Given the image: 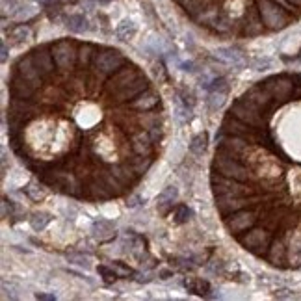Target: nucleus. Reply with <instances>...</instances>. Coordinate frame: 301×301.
Returning a JSON list of instances; mask_svg holds the SVG:
<instances>
[{
	"mask_svg": "<svg viewBox=\"0 0 301 301\" xmlns=\"http://www.w3.org/2000/svg\"><path fill=\"white\" fill-rule=\"evenodd\" d=\"M184 286H186L188 292H192V294H197V295H208L210 294V283L205 281V279H199V277H190V279H184Z\"/></svg>",
	"mask_w": 301,
	"mask_h": 301,
	"instance_id": "obj_4",
	"label": "nucleus"
},
{
	"mask_svg": "<svg viewBox=\"0 0 301 301\" xmlns=\"http://www.w3.org/2000/svg\"><path fill=\"white\" fill-rule=\"evenodd\" d=\"M51 222H52V216L47 214V212H35V214H32V218H30V225H32V229L37 231V233L45 231L47 225Z\"/></svg>",
	"mask_w": 301,
	"mask_h": 301,
	"instance_id": "obj_7",
	"label": "nucleus"
},
{
	"mask_svg": "<svg viewBox=\"0 0 301 301\" xmlns=\"http://www.w3.org/2000/svg\"><path fill=\"white\" fill-rule=\"evenodd\" d=\"M6 134L17 160L52 192L106 203L134 192L162 154L160 91L125 52L60 37L12 63Z\"/></svg>",
	"mask_w": 301,
	"mask_h": 301,
	"instance_id": "obj_1",
	"label": "nucleus"
},
{
	"mask_svg": "<svg viewBox=\"0 0 301 301\" xmlns=\"http://www.w3.org/2000/svg\"><path fill=\"white\" fill-rule=\"evenodd\" d=\"M206 147H208V134H206V132H199V134H195V136L192 138V142H190V151H192L195 156L205 154Z\"/></svg>",
	"mask_w": 301,
	"mask_h": 301,
	"instance_id": "obj_6",
	"label": "nucleus"
},
{
	"mask_svg": "<svg viewBox=\"0 0 301 301\" xmlns=\"http://www.w3.org/2000/svg\"><path fill=\"white\" fill-rule=\"evenodd\" d=\"M97 272H99V275L103 277V281L106 284H112L115 281V279H119V275L115 273V270L112 266H106V264H101V266L97 268Z\"/></svg>",
	"mask_w": 301,
	"mask_h": 301,
	"instance_id": "obj_14",
	"label": "nucleus"
},
{
	"mask_svg": "<svg viewBox=\"0 0 301 301\" xmlns=\"http://www.w3.org/2000/svg\"><path fill=\"white\" fill-rule=\"evenodd\" d=\"M24 193L28 195L30 201H34V203H39V201H43L45 199V192L41 190V182H37V184H28V186L24 188Z\"/></svg>",
	"mask_w": 301,
	"mask_h": 301,
	"instance_id": "obj_9",
	"label": "nucleus"
},
{
	"mask_svg": "<svg viewBox=\"0 0 301 301\" xmlns=\"http://www.w3.org/2000/svg\"><path fill=\"white\" fill-rule=\"evenodd\" d=\"M160 275H162V279H169L171 272H167V270H162V272H160Z\"/></svg>",
	"mask_w": 301,
	"mask_h": 301,
	"instance_id": "obj_23",
	"label": "nucleus"
},
{
	"mask_svg": "<svg viewBox=\"0 0 301 301\" xmlns=\"http://www.w3.org/2000/svg\"><path fill=\"white\" fill-rule=\"evenodd\" d=\"M214 140L210 190L229 236L268 266L301 272V73L253 82Z\"/></svg>",
	"mask_w": 301,
	"mask_h": 301,
	"instance_id": "obj_2",
	"label": "nucleus"
},
{
	"mask_svg": "<svg viewBox=\"0 0 301 301\" xmlns=\"http://www.w3.org/2000/svg\"><path fill=\"white\" fill-rule=\"evenodd\" d=\"M251 67H253V71H266V69L272 67V62L270 60H255L251 63Z\"/></svg>",
	"mask_w": 301,
	"mask_h": 301,
	"instance_id": "obj_18",
	"label": "nucleus"
},
{
	"mask_svg": "<svg viewBox=\"0 0 301 301\" xmlns=\"http://www.w3.org/2000/svg\"><path fill=\"white\" fill-rule=\"evenodd\" d=\"M67 261L71 264H74V266L84 268V270H90L91 268V259L88 255H82V253H69Z\"/></svg>",
	"mask_w": 301,
	"mask_h": 301,
	"instance_id": "obj_12",
	"label": "nucleus"
},
{
	"mask_svg": "<svg viewBox=\"0 0 301 301\" xmlns=\"http://www.w3.org/2000/svg\"><path fill=\"white\" fill-rule=\"evenodd\" d=\"M125 24H126V23H125ZM125 24L117 28V37H119L121 41H128V39L132 37V35H134V30L128 28V26H125Z\"/></svg>",
	"mask_w": 301,
	"mask_h": 301,
	"instance_id": "obj_16",
	"label": "nucleus"
},
{
	"mask_svg": "<svg viewBox=\"0 0 301 301\" xmlns=\"http://www.w3.org/2000/svg\"><path fill=\"white\" fill-rule=\"evenodd\" d=\"M35 299H56L54 294H35Z\"/></svg>",
	"mask_w": 301,
	"mask_h": 301,
	"instance_id": "obj_21",
	"label": "nucleus"
},
{
	"mask_svg": "<svg viewBox=\"0 0 301 301\" xmlns=\"http://www.w3.org/2000/svg\"><path fill=\"white\" fill-rule=\"evenodd\" d=\"M140 203H142V199L138 197V195H131V197L126 199V203H125V205L128 206V208H136V206L140 205Z\"/></svg>",
	"mask_w": 301,
	"mask_h": 301,
	"instance_id": "obj_19",
	"label": "nucleus"
},
{
	"mask_svg": "<svg viewBox=\"0 0 301 301\" xmlns=\"http://www.w3.org/2000/svg\"><path fill=\"white\" fill-rule=\"evenodd\" d=\"M13 39H15V43H23V41H28L30 37V32L26 28H19L17 32H13L12 35Z\"/></svg>",
	"mask_w": 301,
	"mask_h": 301,
	"instance_id": "obj_17",
	"label": "nucleus"
},
{
	"mask_svg": "<svg viewBox=\"0 0 301 301\" xmlns=\"http://www.w3.org/2000/svg\"><path fill=\"white\" fill-rule=\"evenodd\" d=\"M110 266L114 268L115 273H117L121 279H132L134 275H136V272H134L132 268H128L125 262H121V261H114L112 264H110Z\"/></svg>",
	"mask_w": 301,
	"mask_h": 301,
	"instance_id": "obj_13",
	"label": "nucleus"
},
{
	"mask_svg": "<svg viewBox=\"0 0 301 301\" xmlns=\"http://www.w3.org/2000/svg\"><path fill=\"white\" fill-rule=\"evenodd\" d=\"M201 32L216 39H255L301 19V0H173Z\"/></svg>",
	"mask_w": 301,
	"mask_h": 301,
	"instance_id": "obj_3",
	"label": "nucleus"
},
{
	"mask_svg": "<svg viewBox=\"0 0 301 301\" xmlns=\"http://www.w3.org/2000/svg\"><path fill=\"white\" fill-rule=\"evenodd\" d=\"M192 218V210L188 208L186 205H177L175 210H173V220H175V223H179V225H182V223H188V220Z\"/></svg>",
	"mask_w": 301,
	"mask_h": 301,
	"instance_id": "obj_10",
	"label": "nucleus"
},
{
	"mask_svg": "<svg viewBox=\"0 0 301 301\" xmlns=\"http://www.w3.org/2000/svg\"><path fill=\"white\" fill-rule=\"evenodd\" d=\"M177 197H179V190H177L175 186H167L164 192L156 197V203H158V206H169L175 203Z\"/></svg>",
	"mask_w": 301,
	"mask_h": 301,
	"instance_id": "obj_8",
	"label": "nucleus"
},
{
	"mask_svg": "<svg viewBox=\"0 0 301 301\" xmlns=\"http://www.w3.org/2000/svg\"><path fill=\"white\" fill-rule=\"evenodd\" d=\"M8 60V49H6V45H2V63L6 62Z\"/></svg>",
	"mask_w": 301,
	"mask_h": 301,
	"instance_id": "obj_22",
	"label": "nucleus"
},
{
	"mask_svg": "<svg viewBox=\"0 0 301 301\" xmlns=\"http://www.w3.org/2000/svg\"><path fill=\"white\" fill-rule=\"evenodd\" d=\"M80 23H82L80 19H73V21H71V26H69V28L73 30V32H80V30H82V26H80Z\"/></svg>",
	"mask_w": 301,
	"mask_h": 301,
	"instance_id": "obj_20",
	"label": "nucleus"
},
{
	"mask_svg": "<svg viewBox=\"0 0 301 301\" xmlns=\"http://www.w3.org/2000/svg\"><path fill=\"white\" fill-rule=\"evenodd\" d=\"M225 97H227V93H218V91H210V95H208V99H206V104H208V108H210L212 112L220 110L223 106V103H225Z\"/></svg>",
	"mask_w": 301,
	"mask_h": 301,
	"instance_id": "obj_11",
	"label": "nucleus"
},
{
	"mask_svg": "<svg viewBox=\"0 0 301 301\" xmlns=\"http://www.w3.org/2000/svg\"><path fill=\"white\" fill-rule=\"evenodd\" d=\"M91 233H93V236L99 240H110L112 236H114V225L110 222H106V220H97V222H93V225H91Z\"/></svg>",
	"mask_w": 301,
	"mask_h": 301,
	"instance_id": "obj_5",
	"label": "nucleus"
},
{
	"mask_svg": "<svg viewBox=\"0 0 301 301\" xmlns=\"http://www.w3.org/2000/svg\"><path fill=\"white\" fill-rule=\"evenodd\" d=\"M208 91H218V93H229V82L225 76H220V78L212 80L210 84H206Z\"/></svg>",
	"mask_w": 301,
	"mask_h": 301,
	"instance_id": "obj_15",
	"label": "nucleus"
}]
</instances>
